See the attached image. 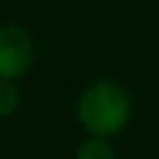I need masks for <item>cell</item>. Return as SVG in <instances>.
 Returning a JSON list of instances; mask_svg holds the SVG:
<instances>
[{"label": "cell", "instance_id": "1", "mask_svg": "<svg viewBox=\"0 0 159 159\" xmlns=\"http://www.w3.org/2000/svg\"><path fill=\"white\" fill-rule=\"evenodd\" d=\"M132 117V99L127 89L112 80L92 82L77 99V119L89 137H114Z\"/></svg>", "mask_w": 159, "mask_h": 159}, {"label": "cell", "instance_id": "4", "mask_svg": "<svg viewBox=\"0 0 159 159\" xmlns=\"http://www.w3.org/2000/svg\"><path fill=\"white\" fill-rule=\"evenodd\" d=\"M20 104V92L12 80H0V117H10Z\"/></svg>", "mask_w": 159, "mask_h": 159}, {"label": "cell", "instance_id": "3", "mask_svg": "<svg viewBox=\"0 0 159 159\" xmlns=\"http://www.w3.org/2000/svg\"><path fill=\"white\" fill-rule=\"evenodd\" d=\"M75 159H114V149L104 137H87L77 147Z\"/></svg>", "mask_w": 159, "mask_h": 159}, {"label": "cell", "instance_id": "2", "mask_svg": "<svg viewBox=\"0 0 159 159\" xmlns=\"http://www.w3.org/2000/svg\"><path fill=\"white\" fill-rule=\"evenodd\" d=\"M32 37L20 25H0V80H15L32 65Z\"/></svg>", "mask_w": 159, "mask_h": 159}]
</instances>
